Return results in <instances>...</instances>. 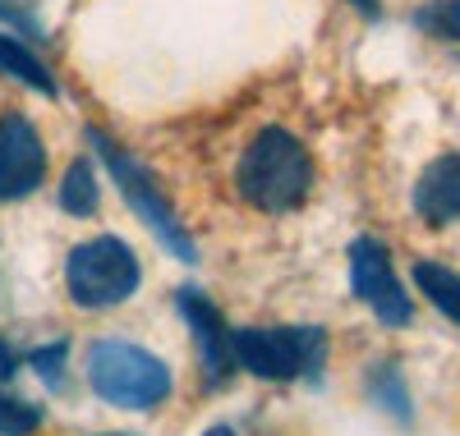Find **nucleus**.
<instances>
[{"mask_svg":"<svg viewBox=\"0 0 460 436\" xmlns=\"http://www.w3.org/2000/svg\"><path fill=\"white\" fill-rule=\"evenodd\" d=\"M88 386L115 409H152L171 395V368L129 340H97L88 349Z\"/></svg>","mask_w":460,"mask_h":436,"instance_id":"2","label":"nucleus"},{"mask_svg":"<svg viewBox=\"0 0 460 436\" xmlns=\"http://www.w3.org/2000/svg\"><path fill=\"white\" fill-rule=\"evenodd\" d=\"M47 179V147L28 115H0V203H19Z\"/></svg>","mask_w":460,"mask_h":436,"instance_id":"7","label":"nucleus"},{"mask_svg":"<svg viewBox=\"0 0 460 436\" xmlns=\"http://www.w3.org/2000/svg\"><path fill=\"white\" fill-rule=\"evenodd\" d=\"M235 188L258 212H295L314 188V161L286 129H262L235 166Z\"/></svg>","mask_w":460,"mask_h":436,"instance_id":"1","label":"nucleus"},{"mask_svg":"<svg viewBox=\"0 0 460 436\" xmlns=\"http://www.w3.org/2000/svg\"><path fill=\"white\" fill-rule=\"evenodd\" d=\"M42 427V409L28 405V400H10L0 395V436H28Z\"/></svg>","mask_w":460,"mask_h":436,"instance_id":"14","label":"nucleus"},{"mask_svg":"<svg viewBox=\"0 0 460 436\" xmlns=\"http://www.w3.org/2000/svg\"><path fill=\"white\" fill-rule=\"evenodd\" d=\"M175 303H180V312H184L189 331H194V344H199V359H203L208 381H226L230 363H235V349H230V331H226V322H221V312H217L199 290H180Z\"/></svg>","mask_w":460,"mask_h":436,"instance_id":"8","label":"nucleus"},{"mask_svg":"<svg viewBox=\"0 0 460 436\" xmlns=\"http://www.w3.org/2000/svg\"><path fill=\"white\" fill-rule=\"evenodd\" d=\"M28 368L42 377L47 386H60V372H65V344H47V349H32L28 353Z\"/></svg>","mask_w":460,"mask_h":436,"instance_id":"15","label":"nucleus"},{"mask_svg":"<svg viewBox=\"0 0 460 436\" xmlns=\"http://www.w3.org/2000/svg\"><path fill=\"white\" fill-rule=\"evenodd\" d=\"M414 285L424 290V299H433V308L447 322L460 327V275L447 271L442 262H414Z\"/></svg>","mask_w":460,"mask_h":436,"instance_id":"11","label":"nucleus"},{"mask_svg":"<svg viewBox=\"0 0 460 436\" xmlns=\"http://www.w3.org/2000/svg\"><path fill=\"white\" fill-rule=\"evenodd\" d=\"M235 363L262 381H290V377H318L327 363V331L318 327H281V331H230Z\"/></svg>","mask_w":460,"mask_h":436,"instance_id":"3","label":"nucleus"},{"mask_svg":"<svg viewBox=\"0 0 460 436\" xmlns=\"http://www.w3.org/2000/svg\"><path fill=\"white\" fill-rule=\"evenodd\" d=\"M203 436H235V432H230V427H208Z\"/></svg>","mask_w":460,"mask_h":436,"instance_id":"18","label":"nucleus"},{"mask_svg":"<svg viewBox=\"0 0 460 436\" xmlns=\"http://www.w3.org/2000/svg\"><path fill=\"white\" fill-rule=\"evenodd\" d=\"M65 281H69V299L79 308H115L138 290L143 271L125 240L102 234V240H88L69 253Z\"/></svg>","mask_w":460,"mask_h":436,"instance_id":"4","label":"nucleus"},{"mask_svg":"<svg viewBox=\"0 0 460 436\" xmlns=\"http://www.w3.org/2000/svg\"><path fill=\"white\" fill-rule=\"evenodd\" d=\"M97 197H102V188H97L93 166L88 161H74L65 170V179H60V207L69 216H93L97 212Z\"/></svg>","mask_w":460,"mask_h":436,"instance_id":"12","label":"nucleus"},{"mask_svg":"<svg viewBox=\"0 0 460 436\" xmlns=\"http://www.w3.org/2000/svg\"><path fill=\"white\" fill-rule=\"evenodd\" d=\"M14 372H19V353H14V349H10L5 340H0V386H5V381H10Z\"/></svg>","mask_w":460,"mask_h":436,"instance_id":"17","label":"nucleus"},{"mask_svg":"<svg viewBox=\"0 0 460 436\" xmlns=\"http://www.w3.org/2000/svg\"><path fill=\"white\" fill-rule=\"evenodd\" d=\"M424 23L438 28L442 37H451V42H460V0H442L433 14H424Z\"/></svg>","mask_w":460,"mask_h":436,"instance_id":"16","label":"nucleus"},{"mask_svg":"<svg viewBox=\"0 0 460 436\" xmlns=\"http://www.w3.org/2000/svg\"><path fill=\"white\" fill-rule=\"evenodd\" d=\"M88 143L106 156V166H111V175H115V184H120V193H125V203L138 212V221L157 234V240L180 257V262H199V249H194V240L184 234V225L175 221V212H171V203H166V193L157 188V179L147 175V166H138L134 156H125L120 147H115L111 138H102L97 129H88Z\"/></svg>","mask_w":460,"mask_h":436,"instance_id":"5","label":"nucleus"},{"mask_svg":"<svg viewBox=\"0 0 460 436\" xmlns=\"http://www.w3.org/2000/svg\"><path fill=\"white\" fill-rule=\"evenodd\" d=\"M368 395L387 409L392 418H401V423H410V395H405V386H401V372L392 368V363H382V368H373V377H368Z\"/></svg>","mask_w":460,"mask_h":436,"instance_id":"13","label":"nucleus"},{"mask_svg":"<svg viewBox=\"0 0 460 436\" xmlns=\"http://www.w3.org/2000/svg\"><path fill=\"white\" fill-rule=\"evenodd\" d=\"M414 212L429 225H451L460 221V152H447L419 175L414 184Z\"/></svg>","mask_w":460,"mask_h":436,"instance_id":"9","label":"nucleus"},{"mask_svg":"<svg viewBox=\"0 0 460 436\" xmlns=\"http://www.w3.org/2000/svg\"><path fill=\"white\" fill-rule=\"evenodd\" d=\"M0 69H5L14 83H28V88H37L42 97H56L51 69L28 51V42H19V37H10V32H0Z\"/></svg>","mask_w":460,"mask_h":436,"instance_id":"10","label":"nucleus"},{"mask_svg":"<svg viewBox=\"0 0 460 436\" xmlns=\"http://www.w3.org/2000/svg\"><path fill=\"white\" fill-rule=\"evenodd\" d=\"M350 285H355V299H364L373 308V317L382 327H410L414 303L405 299V285L396 281L382 240H355L350 244Z\"/></svg>","mask_w":460,"mask_h":436,"instance_id":"6","label":"nucleus"}]
</instances>
